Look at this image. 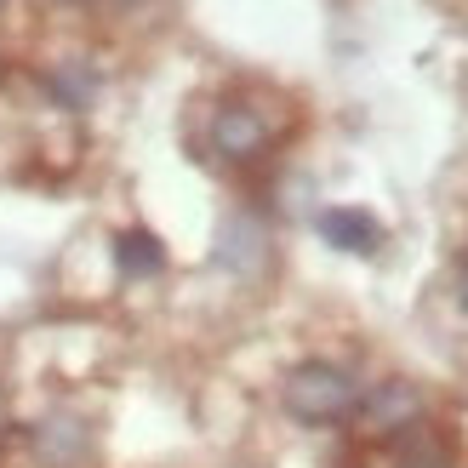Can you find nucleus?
Instances as JSON below:
<instances>
[{
    "mask_svg": "<svg viewBox=\"0 0 468 468\" xmlns=\"http://www.w3.org/2000/svg\"><path fill=\"white\" fill-rule=\"evenodd\" d=\"M320 234H325L337 251H360V257H371V251L383 246L378 218L355 212V206H325V212H320Z\"/></svg>",
    "mask_w": 468,
    "mask_h": 468,
    "instance_id": "5",
    "label": "nucleus"
},
{
    "mask_svg": "<svg viewBox=\"0 0 468 468\" xmlns=\"http://www.w3.org/2000/svg\"><path fill=\"white\" fill-rule=\"evenodd\" d=\"M218 263L240 269V274L263 269L269 263V234H263V223H257V218H229L223 234H218Z\"/></svg>",
    "mask_w": 468,
    "mask_h": 468,
    "instance_id": "6",
    "label": "nucleus"
},
{
    "mask_svg": "<svg viewBox=\"0 0 468 468\" xmlns=\"http://www.w3.org/2000/svg\"><path fill=\"white\" fill-rule=\"evenodd\" d=\"M29 446L46 468H80L91 457V429L80 423V417H69V411H52L46 423L29 429Z\"/></svg>",
    "mask_w": 468,
    "mask_h": 468,
    "instance_id": "4",
    "label": "nucleus"
},
{
    "mask_svg": "<svg viewBox=\"0 0 468 468\" xmlns=\"http://www.w3.org/2000/svg\"><path fill=\"white\" fill-rule=\"evenodd\" d=\"M400 468H452V463H446V457H434V452H411Z\"/></svg>",
    "mask_w": 468,
    "mask_h": 468,
    "instance_id": "9",
    "label": "nucleus"
},
{
    "mask_svg": "<svg viewBox=\"0 0 468 468\" xmlns=\"http://www.w3.org/2000/svg\"><path fill=\"white\" fill-rule=\"evenodd\" d=\"M0 6H6V0H0Z\"/></svg>",
    "mask_w": 468,
    "mask_h": 468,
    "instance_id": "13",
    "label": "nucleus"
},
{
    "mask_svg": "<svg viewBox=\"0 0 468 468\" xmlns=\"http://www.w3.org/2000/svg\"><path fill=\"white\" fill-rule=\"evenodd\" d=\"M463 309H468V263H463Z\"/></svg>",
    "mask_w": 468,
    "mask_h": 468,
    "instance_id": "10",
    "label": "nucleus"
},
{
    "mask_svg": "<svg viewBox=\"0 0 468 468\" xmlns=\"http://www.w3.org/2000/svg\"><path fill=\"white\" fill-rule=\"evenodd\" d=\"M280 400H286L297 423H343L360 406V383L332 360H303L286 378V388H280Z\"/></svg>",
    "mask_w": 468,
    "mask_h": 468,
    "instance_id": "1",
    "label": "nucleus"
},
{
    "mask_svg": "<svg viewBox=\"0 0 468 468\" xmlns=\"http://www.w3.org/2000/svg\"><path fill=\"white\" fill-rule=\"evenodd\" d=\"M46 91L58 98V109H86L91 91H98V80H91V69L63 63V69H52V75H46Z\"/></svg>",
    "mask_w": 468,
    "mask_h": 468,
    "instance_id": "8",
    "label": "nucleus"
},
{
    "mask_svg": "<svg viewBox=\"0 0 468 468\" xmlns=\"http://www.w3.org/2000/svg\"><path fill=\"white\" fill-rule=\"evenodd\" d=\"M63 6H80V0H63Z\"/></svg>",
    "mask_w": 468,
    "mask_h": 468,
    "instance_id": "12",
    "label": "nucleus"
},
{
    "mask_svg": "<svg viewBox=\"0 0 468 468\" xmlns=\"http://www.w3.org/2000/svg\"><path fill=\"white\" fill-rule=\"evenodd\" d=\"M274 144V126H269V114L257 109V103H223L218 114H212V149L223 154V160H234V166H246V160H257Z\"/></svg>",
    "mask_w": 468,
    "mask_h": 468,
    "instance_id": "2",
    "label": "nucleus"
},
{
    "mask_svg": "<svg viewBox=\"0 0 468 468\" xmlns=\"http://www.w3.org/2000/svg\"><path fill=\"white\" fill-rule=\"evenodd\" d=\"M355 417H360L366 434H406V429H417V417H423V394L411 383H378L371 394H360Z\"/></svg>",
    "mask_w": 468,
    "mask_h": 468,
    "instance_id": "3",
    "label": "nucleus"
},
{
    "mask_svg": "<svg viewBox=\"0 0 468 468\" xmlns=\"http://www.w3.org/2000/svg\"><path fill=\"white\" fill-rule=\"evenodd\" d=\"M6 429H12V423H6V400H0V434H6Z\"/></svg>",
    "mask_w": 468,
    "mask_h": 468,
    "instance_id": "11",
    "label": "nucleus"
},
{
    "mask_svg": "<svg viewBox=\"0 0 468 468\" xmlns=\"http://www.w3.org/2000/svg\"><path fill=\"white\" fill-rule=\"evenodd\" d=\"M114 263H121V274H132V280H149V274L166 269V246H160L149 229H126L121 240H114Z\"/></svg>",
    "mask_w": 468,
    "mask_h": 468,
    "instance_id": "7",
    "label": "nucleus"
}]
</instances>
